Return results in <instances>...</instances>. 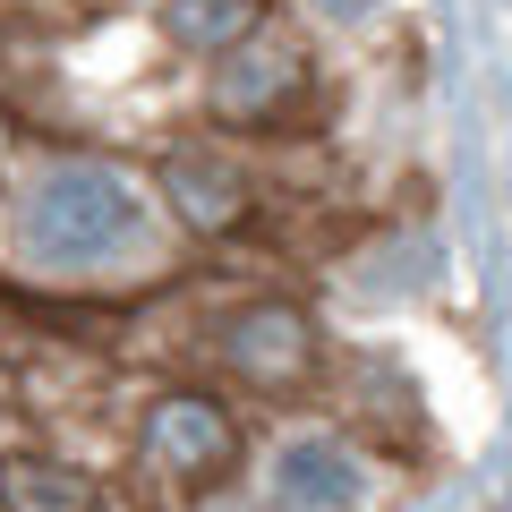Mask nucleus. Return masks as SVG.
Returning a JSON list of instances; mask_svg holds the SVG:
<instances>
[{
	"label": "nucleus",
	"instance_id": "obj_1",
	"mask_svg": "<svg viewBox=\"0 0 512 512\" xmlns=\"http://www.w3.org/2000/svg\"><path fill=\"white\" fill-rule=\"evenodd\" d=\"M137 188L120 180V171H103V163H60V171H43L35 188H26V205H18V239H26V256L35 265H103V256H120L128 239H137Z\"/></svg>",
	"mask_w": 512,
	"mask_h": 512
},
{
	"label": "nucleus",
	"instance_id": "obj_2",
	"mask_svg": "<svg viewBox=\"0 0 512 512\" xmlns=\"http://www.w3.org/2000/svg\"><path fill=\"white\" fill-rule=\"evenodd\" d=\"M146 453L163 461V470L205 478V470H222V461L239 453V436H231V419H222V402H205V393H171V402L146 419Z\"/></svg>",
	"mask_w": 512,
	"mask_h": 512
},
{
	"label": "nucleus",
	"instance_id": "obj_3",
	"mask_svg": "<svg viewBox=\"0 0 512 512\" xmlns=\"http://www.w3.org/2000/svg\"><path fill=\"white\" fill-rule=\"evenodd\" d=\"M222 350H231V359L248 367V376L282 384V376H299V367H308L316 333H308V316H299V308H248V316H231Z\"/></svg>",
	"mask_w": 512,
	"mask_h": 512
},
{
	"label": "nucleus",
	"instance_id": "obj_4",
	"mask_svg": "<svg viewBox=\"0 0 512 512\" xmlns=\"http://www.w3.org/2000/svg\"><path fill=\"white\" fill-rule=\"evenodd\" d=\"M163 188H171V205H180L197 231H222V222L248 214V180H239L222 154H171V163H163Z\"/></svg>",
	"mask_w": 512,
	"mask_h": 512
},
{
	"label": "nucleus",
	"instance_id": "obj_5",
	"mask_svg": "<svg viewBox=\"0 0 512 512\" xmlns=\"http://www.w3.org/2000/svg\"><path fill=\"white\" fill-rule=\"evenodd\" d=\"M282 495L308 512H342L350 495H359V461L342 453V444H291L282 453Z\"/></svg>",
	"mask_w": 512,
	"mask_h": 512
},
{
	"label": "nucleus",
	"instance_id": "obj_6",
	"mask_svg": "<svg viewBox=\"0 0 512 512\" xmlns=\"http://www.w3.org/2000/svg\"><path fill=\"white\" fill-rule=\"evenodd\" d=\"M0 504L9 512H94V487L69 461H9L0 470Z\"/></svg>",
	"mask_w": 512,
	"mask_h": 512
},
{
	"label": "nucleus",
	"instance_id": "obj_7",
	"mask_svg": "<svg viewBox=\"0 0 512 512\" xmlns=\"http://www.w3.org/2000/svg\"><path fill=\"white\" fill-rule=\"evenodd\" d=\"M163 26H171V43H188V52H231V43L256 26V0H163Z\"/></svg>",
	"mask_w": 512,
	"mask_h": 512
},
{
	"label": "nucleus",
	"instance_id": "obj_8",
	"mask_svg": "<svg viewBox=\"0 0 512 512\" xmlns=\"http://www.w3.org/2000/svg\"><path fill=\"white\" fill-rule=\"evenodd\" d=\"M291 77H299V60L282 52V43H256V52H239L231 69H222V103L231 111H265V103L291 94Z\"/></svg>",
	"mask_w": 512,
	"mask_h": 512
},
{
	"label": "nucleus",
	"instance_id": "obj_9",
	"mask_svg": "<svg viewBox=\"0 0 512 512\" xmlns=\"http://www.w3.org/2000/svg\"><path fill=\"white\" fill-rule=\"evenodd\" d=\"M299 9H316V18H367L376 0H299Z\"/></svg>",
	"mask_w": 512,
	"mask_h": 512
}]
</instances>
